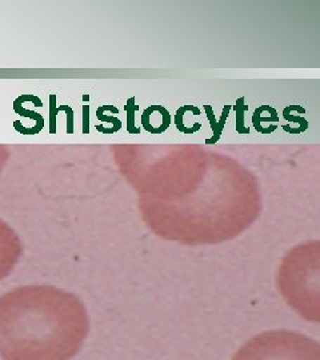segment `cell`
Returning <instances> with one entry per match:
<instances>
[{
  "label": "cell",
  "instance_id": "6da1fadb",
  "mask_svg": "<svg viewBox=\"0 0 320 360\" xmlns=\"http://www.w3.org/2000/svg\"><path fill=\"white\" fill-rule=\"evenodd\" d=\"M115 153L146 224L163 239L218 245L260 214L254 174L231 156L199 146H116Z\"/></svg>",
  "mask_w": 320,
  "mask_h": 360
},
{
  "label": "cell",
  "instance_id": "7a4b0ae2",
  "mask_svg": "<svg viewBox=\"0 0 320 360\" xmlns=\"http://www.w3.org/2000/svg\"><path fill=\"white\" fill-rule=\"evenodd\" d=\"M89 334L82 300L51 285L19 287L0 297L4 360H70Z\"/></svg>",
  "mask_w": 320,
  "mask_h": 360
},
{
  "label": "cell",
  "instance_id": "3957f363",
  "mask_svg": "<svg viewBox=\"0 0 320 360\" xmlns=\"http://www.w3.org/2000/svg\"><path fill=\"white\" fill-rule=\"evenodd\" d=\"M276 283L296 314L320 324V240L291 248L283 257Z\"/></svg>",
  "mask_w": 320,
  "mask_h": 360
},
{
  "label": "cell",
  "instance_id": "277c9868",
  "mask_svg": "<svg viewBox=\"0 0 320 360\" xmlns=\"http://www.w3.org/2000/svg\"><path fill=\"white\" fill-rule=\"evenodd\" d=\"M232 360H320V343L293 331L256 335Z\"/></svg>",
  "mask_w": 320,
  "mask_h": 360
},
{
  "label": "cell",
  "instance_id": "5b68a950",
  "mask_svg": "<svg viewBox=\"0 0 320 360\" xmlns=\"http://www.w3.org/2000/svg\"><path fill=\"white\" fill-rule=\"evenodd\" d=\"M22 255V243L13 229L0 220V281L10 275Z\"/></svg>",
  "mask_w": 320,
  "mask_h": 360
},
{
  "label": "cell",
  "instance_id": "8992f818",
  "mask_svg": "<svg viewBox=\"0 0 320 360\" xmlns=\"http://www.w3.org/2000/svg\"><path fill=\"white\" fill-rule=\"evenodd\" d=\"M141 126L150 134H162L171 126V114L162 105H150L141 115Z\"/></svg>",
  "mask_w": 320,
  "mask_h": 360
},
{
  "label": "cell",
  "instance_id": "52a82bcc",
  "mask_svg": "<svg viewBox=\"0 0 320 360\" xmlns=\"http://www.w3.org/2000/svg\"><path fill=\"white\" fill-rule=\"evenodd\" d=\"M13 111L16 114H19V115L25 116V117H28V119H32L35 122V129H37L38 134L44 127V117H43V115H40L38 112H34L31 110H27L25 107H22V104L18 103L16 101L13 102Z\"/></svg>",
  "mask_w": 320,
  "mask_h": 360
},
{
  "label": "cell",
  "instance_id": "ba28073f",
  "mask_svg": "<svg viewBox=\"0 0 320 360\" xmlns=\"http://www.w3.org/2000/svg\"><path fill=\"white\" fill-rule=\"evenodd\" d=\"M127 112V131L129 134H139L141 129L135 126V112L138 111V105L135 104V98H129L124 105Z\"/></svg>",
  "mask_w": 320,
  "mask_h": 360
},
{
  "label": "cell",
  "instance_id": "9c48e42d",
  "mask_svg": "<svg viewBox=\"0 0 320 360\" xmlns=\"http://www.w3.org/2000/svg\"><path fill=\"white\" fill-rule=\"evenodd\" d=\"M65 108H67L65 104L60 105V107H56V95L55 94L50 95V134L51 135L56 134V117H58V114L62 112V111H65Z\"/></svg>",
  "mask_w": 320,
  "mask_h": 360
},
{
  "label": "cell",
  "instance_id": "30bf717a",
  "mask_svg": "<svg viewBox=\"0 0 320 360\" xmlns=\"http://www.w3.org/2000/svg\"><path fill=\"white\" fill-rule=\"evenodd\" d=\"M96 117H98L101 122L111 123V124H113V129H114V132H117L119 129H122V122H120L117 117H115V116L104 115L102 107H99V108L96 110Z\"/></svg>",
  "mask_w": 320,
  "mask_h": 360
},
{
  "label": "cell",
  "instance_id": "8fae6325",
  "mask_svg": "<svg viewBox=\"0 0 320 360\" xmlns=\"http://www.w3.org/2000/svg\"><path fill=\"white\" fill-rule=\"evenodd\" d=\"M83 134H90V105H83Z\"/></svg>",
  "mask_w": 320,
  "mask_h": 360
},
{
  "label": "cell",
  "instance_id": "7c38bea8",
  "mask_svg": "<svg viewBox=\"0 0 320 360\" xmlns=\"http://www.w3.org/2000/svg\"><path fill=\"white\" fill-rule=\"evenodd\" d=\"M7 156H8V151L3 146H0V171L7 160Z\"/></svg>",
  "mask_w": 320,
  "mask_h": 360
}]
</instances>
